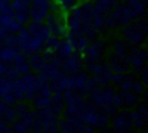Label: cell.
<instances>
[{
    "label": "cell",
    "instance_id": "obj_49",
    "mask_svg": "<svg viewBox=\"0 0 148 133\" xmlns=\"http://www.w3.org/2000/svg\"><path fill=\"white\" fill-rule=\"evenodd\" d=\"M6 71H8V64L3 62V61H0V76H5Z\"/></svg>",
    "mask_w": 148,
    "mask_h": 133
},
{
    "label": "cell",
    "instance_id": "obj_33",
    "mask_svg": "<svg viewBox=\"0 0 148 133\" xmlns=\"http://www.w3.org/2000/svg\"><path fill=\"white\" fill-rule=\"evenodd\" d=\"M5 120H6V123H14L15 120H16V117H18V114H16V111H15V108H12V106H9L8 110L5 111V114L2 115Z\"/></svg>",
    "mask_w": 148,
    "mask_h": 133
},
{
    "label": "cell",
    "instance_id": "obj_12",
    "mask_svg": "<svg viewBox=\"0 0 148 133\" xmlns=\"http://www.w3.org/2000/svg\"><path fill=\"white\" fill-rule=\"evenodd\" d=\"M49 14V8H43V6H30V19L31 21H37V22H45L46 16Z\"/></svg>",
    "mask_w": 148,
    "mask_h": 133
},
{
    "label": "cell",
    "instance_id": "obj_36",
    "mask_svg": "<svg viewBox=\"0 0 148 133\" xmlns=\"http://www.w3.org/2000/svg\"><path fill=\"white\" fill-rule=\"evenodd\" d=\"M93 3L99 5V6H101L102 9H105L107 12H108L111 8H114L116 5H119L117 0H93Z\"/></svg>",
    "mask_w": 148,
    "mask_h": 133
},
{
    "label": "cell",
    "instance_id": "obj_53",
    "mask_svg": "<svg viewBox=\"0 0 148 133\" xmlns=\"http://www.w3.org/2000/svg\"><path fill=\"white\" fill-rule=\"evenodd\" d=\"M145 98H147V99H148V90H147V92H145Z\"/></svg>",
    "mask_w": 148,
    "mask_h": 133
},
{
    "label": "cell",
    "instance_id": "obj_46",
    "mask_svg": "<svg viewBox=\"0 0 148 133\" xmlns=\"http://www.w3.org/2000/svg\"><path fill=\"white\" fill-rule=\"evenodd\" d=\"M8 123H6V120L0 115V132H8Z\"/></svg>",
    "mask_w": 148,
    "mask_h": 133
},
{
    "label": "cell",
    "instance_id": "obj_3",
    "mask_svg": "<svg viewBox=\"0 0 148 133\" xmlns=\"http://www.w3.org/2000/svg\"><path fill=\"white\" fill-rule=\"evenodd\" d=\"M104 49V43L99 40H93L92 43H89V46L82 52V56L86 59V62H96L101 58Z\"/></svg>",
    "mask_w": 148,
    "mask_h": 133
},
{
    "label": "cell",
    "instance_id": "obj_13",
    "mask_svg": "<svg viewBox=\"0 0 148 133\" xmlns=\"http://www.w3.org/2000/svg\"><path fill=\"white\" fill-rule=\"evenodd\" d=\"M39 72H42V74H43L49 81H52V80L58 78L61 74H62V70H61V68H56V67H53V65H51L49 62H46L45 67H43Z\"/></svg>",
    "mask_w": 148,
    "mask_h": 133
},
{
    "label": "cell",
    "instance_id": "obj_34",
    "mask_svg": "<svg viewBox=\"0 0 148 133\" xmlns=\"http://www.w3.org/2000/svg\"><path fill=\"white\" fill-rule=\"evenodd\" d=\"M10 130H14V132H21V133H24V132H28L30 130V127L22 121V120L19 118V120H15L14 123H12V129Z\"/></svg>",
    "mask_w": 148,
    "mask_h": 133
},
{
    "label": "cell",
    "instance_id": "obj_50",
    "mask_svg": "<svg viewBox=\"0 0 148 133\" xmlns=\"http://www.w3.org/2000/svg\"><path fill=\"white\" fill-rule=\"evenodd\" d=\"M142 83L144 84H148V68H144L142 70Z\"/></svg>",
    "mask_w": 148,
    "mask_h": 133
},
{
    "label": "cell",
    "instance_id": "obj_51",
    "mask_svg": "<svg viewBox=\"0 0 148 133\" xmlns=\"http://www.w3.org/2000/svg\"><path fill=\"white\" fill-rule=\"evenodd\" d=\"M6 35H8V34L5 33V30H3L2 27H0V44H2V43L5 42V39H6Z\"/></svg>",
    "mask_w": 148,
    "mask_h": 133
},
{
    "label": "cell",
    "instance_id": "obj_39",
    "mask_svg": "<svg viewBox=\"0 0 148 133\" xmlns=\"http://www.w3.org/2000/svg\"><path fill=\"white\" fill-rule=\"evenodd\" d=\"M104 21H105V27H116L117 24H119L117 19L113 16V14H105Z\"/></svg>",
    "mask_w": 148,
    "mask_h": 133
},
{
    "label": "cell",
    "instance_id": "obj_26",
    "mask_svg": "<svg viewBox=\"0 0 148 133\" xmlns=\"http://www.w3.org/2000/svg\"><path fill=\"white\" fill-rule=\"evenodd\" d=\"M36 106L39 108H49L51 106V96H43V95H36V98L33 99Z\"/></svg>",
    "mask_w": 148,
    "mask_h": 133
},
{
    "label": "cell",
    "instance_id": "obj_10",
    "mask_svg": "<svg viewBox=\"0 0 148 133\" xmlns=\"http://www.w3.org/2000/svg\"><path fill=\"white\" fill-rule=\"evenodd\" d=\"M64 106H65V101H64V95L62 92H52L51 96V110L55 114H61L64 111Z\"/></svg>",
    "mask_w": 148,
    "mask_h": 133
},
{
    "label": "cell",
    "instance_id": "obj_55",
    "mask_svg": "<svg viewBox=\"0 0 148 133\" xmlns=\"http://www.w3.org/2000/svg\"><path fill=\"white\" fill-rule=\"evenodd\" d=\"M147 2H148V0H147Z\"/></svg>",
    "mask_w": 148,
    "mask_h": 133
},
{
    "label": "cell",
    "instance_id": "obj_38",
    "mask_svg": "<svg viewBox=\"0 0 148 133\" xmlns=\"http://www.w3.org/2000/svg\"><path fill=\"white\" fill-rule=\"evenodd\" d=\"M102 95H104L105 105H107V104H113V99H114V96H116V92H114L113 89H110V87L102 89Z\"/></svg>",
    "mask_w": 148,
    "mask_h": 133
},
{
    "label": "cell",
    "instance_id": "obj_25",
    "mask_svg": "<svg viewBox=\"0 0 148 133\" xmlns=\"http://www.w3.org/2000/svg\"><path fill=\"white\" fill-rule=\"evenodd\" d=\"M104 16L102 14H98V12L93 10V15H92V25L98 30V31H102L105 28V21H104Z\"/></svg>",
    "mask_w": 148,
    "mask_h": 133
},
{
    "label": "cell",
    "instance_id": "obj_24",
    "mask_svg": "<svg viewBox=\"0 0 148 133\" xmlns=\"http://www.w3.org/2000/svg\"><path fill=\"white\" fill-rule=\"evenodd\" d=\"M88 70L93 72L95 76H99V74H104L105 71H108L110 67L104 64H98V62H88Z\"/></svg>",
    "mask_w": 148,
    "mask_h": 133
},
{
    "label": "cell",
    "instance_id": "obj_19",
    "mask_svg": "<svg viewBox=\"0 0 148 133\" xmlns=\"http://www.w3.org/2000/svg\"><path fill=\"white\" fill-rule=\"evenodd\" d=\"M127 5H129L130 9L133 10L135 16H142V15H145L147 9H145V3L142 2V0H129Z\"/></svg>",
    "mask_w": 148,
    "mask_h": 133
},
{
    "label": "cell",
    "instance_id": "obj_31",
    "mask_svg": "<svg viewBox=\"0 0 148 133\" xmlns=\"http://www.w3.org/2000/svg\"><path fill=\"white\" fill-rule=\"evenodd\" d=\"M130 118H132V124L133 126H136V127H142L145 124V117L139 113V111H133L130 113Z\"/></svg>",
    "mask_w": 148,
    "mask_h": 133
},
{
    "label": "cell",
    "instance_id": "obj_44",
    "mask_svg": "<svg viewBox=\"0 0 148 133\" xmlns=\"http://www.w3.org/2000/svg\"><path fill=\"white\" fill-rule=\"evenodd\" d=\"M98 86V83H96V78L95 77H92V78H88V83H86V92H90L92 89H95Z\"/></svg>",
    "mask_w": 148,
    "mask_h": 133
},
{
    "label": "cell",
    "instance_id": "obj_35",
    "mask_svg": "<svg viewBox=\"0 0 148 133\" xmlns=\"http://www.w3.org/2000/svg\"><path fill=\"white\" fill-rule=\"evenodd\" d=\"M126 55H127V53H126V46H125V43H123V42L116 43L114 56H116V58H120V59H125V56H126Z\"/></svg>",
    "mask_w": 148,
    "mask_h": 133
},
{
    "label": "cell",
    "instance_id": "obj_43",
    "mask_svg": "<svg viewBox=\"0 0 148 133\" xmlns=\"http://www.w3.org/2000/svg\"><path fill=\"white\" fill-rule=\"evenodd\" d=\"M130 90L135 92V93H141V92H144V83H142V81H133Z\"/></svg>",
    "mask_w": 148,
    "mask_h": 133
},
{
    "label": "cell",
    "instance_id": "obj_45",
    "mask_svg": "<svg viewBox=\"0 0 148 133\" xmlns=\"http://www.w3.org/2000/svg\"><path fill=\"white\" fill-rule=\"evenodd\" d=\"M15 111H16V114H18V117H19V115H22L24 113L28 111V106L24 105V104H19L18 106H15Z\"/></svg>",
    "mask_w": 148,
    "mask_h": 133
},
{
    "label": "cell",
    "instance_id": "obj_20",
    "mask_svg": "<svg viewBox=\"0 0 148 133\" xmlns=\"http://www.w3.org/2000/svg\"><path fill=\"white\" fill-rule=\"evenodd\" d=\"M10 5L14 12H30L31 0H12Z\"/></svg>",
    "mask_w": 148,
    "mask_h": 133
},
{
    "label": "cell",
    "instance_id": "obj_28",
    "mask_svg": "<svg viewBox=\"0 0 148 133\" xmlns=\"http://www.w3.org/2000/svg\"><path fill=\"white\" fill-rule=\"evenodd\" d=\"M58 132H64V133H73L76 132L74 130V126L71 124L70 120L64 118V120H58Z\"/></svg>",
    "mask_w": 148,
    "mask_h": 133
},
{
    "label": "cell",
    "instance_id": "obj_15",
    "mask_svg": "<svg viewBox=\"0 0 148 133\" xmlns=\"http://www.w3.org/2000/svg\"><path fill=\"white\" fill-rule=\"evenodd\" d=\"M73 78H74V89H76L77 92H80V93H88V92H86L88 76H86L84 72H82V71L76 72V74L73 76Z\"/></svg>",
    "mask_w": 148,
    "mask_h": 133
},
{
    "label": "cell",
    "instance_id": "obj_40",
    "mask_svg": "<svg viewBox=\"0 0 148 133\" xmlns=\"http://www.w3.org/2000/svg\"><path fill=\"white\" fill-rule=\"evenodd\" d=\"M132 83H133L132 78H129V77H123V80H121V83H120L121 90H130V89H132Z\"/></svg>",
    "mask_w": 148,
    "mask_h": 133
},
{
    "label": "cell",
    "instance_id": "obj_7",
    "mask_svg": "<svg viewBox=\"0 0 148 133\" xmlns=\"http://www.w3.org/2000/svg\"><path fill=\"white\" fill-rule=\"evenodd\" d=\"M132 118L129 113H121L119 115H116L114 121H113V127L116 132H129L132 129Z\"/></svg>",
    "mask_w": 148,
    "mask_h": 133
},
{
    "label": "cell",
    "instance_id": "obj_8",
    "mask_svg": "<svg viewBox=\"0 0 148 133\" xmlns=\"http://www.w3.org/2000/svg\"><path fill=\"white\" fill-rule=\"evenodd\" d=\"M12 64H14V67L12 68H15L18 71V74L19 76H24V74H27V72H30V64L27 61V56L24 55V53H16L15 58L12 59Z\"/></svg>",
    "mask_w": 148,
    "mask_h": 133
},
{
    "label": "cell",
    "instance_id": "obj_4",
    "mask_svg": "<svg viewBox=\"0 0 148 133\" xmlns=\"http://www.w3.org/2000/svg\"><path fill=\"white\" fill-rule=\"evenodd\" d=\"M82 53L80 55H76V52H74L73 55H70V56H67L65 59H64V64H62V72H67V74H70V76H74L76 72H79V71H82Z\"/></svg>",
    "mask_w": 148,
    "mask_h": 133
},
{
    "label": "cell",
    "instance_id": "obj_41",
    "mask_svg": "<svg viewBox=\"0 0 148 133\" xmlns=\"http://www.w3.org/2000/svg\"><path fill=\"white\" fill-rule=\"evenodd\" d=\"M107 124H108V115H105L104 113H102V114H99V117H98V123H96V126H98V127H101V129H105V127H107Z\"/></svg>",
    "mask_w": 148,
    "mask_h": 133
},
{
    "label": "cell",
    "instance_id": "obj_47",
    "mask_svg": "<svg viewBox=\"0 0 148 133\" xmlns=\"http://www.w3.org/2000/svg\"><path fill=\"white\" fill-rule=\"evenodd\" d=\"M138 111H139L145 118H148V106H147V105H141V106L138 108Z\"/></svg>",
    "mask_w": 148,
    "mask_h": 133
},
{
    "label": "cell",
    "instance_id": "obj_5",
    "mask_svg": "<svg viewBox=\"0 0 148 133\" xmlns=\"http://www.w3.org/2000/svg\"><path fill=\"white\" fill-rule=\"evenodd\" d=\"M52 92H64L67 89H74V78L73 76H65L64 72L61 74L58 78L49 81Z\"/></svg>",
    "mask_w": 148,
    "mask_h": 133
},
{
    "label": "cell",
    "instance_id": "obj_29",
    "mask_svg": "<svg viewBox=\"0 0 148 133\" xmlns=\"http://www.w3.org/2000/svg\"><path fill=\"white\" fill-rule=\"evenodd\" d=\"M80 9L83 12V16L84 18H90L92 19V15H93V3L89 2V0H84V2L80 5Z\"/></svg>",
    "mask_w": 148,
    "mask_h": 133
},
{
    "label": "cell",
    "instance_id": "obj_52",
    "mask_svg": "<svg viewBox=\"0 0 148 133\" xmlns=\"http://www.w3.org/2000/svg\"><path fill=\"white\" fill-rule=\"evenodd\" d=\"M5 2H12V0H0V3H5Z\"/></svg>",
    "mask_w": 148,
    "mask_h": 133
},
{
    "label": "cell",
    "instance_id": "obj_18",
    "mask_svg": "<svg viewBox=\"0 0 148 133\" xmlns=\"http://www.w3.org/2000/svg\"><path fill=\"white\" fill-rule=\"evenodd\" d=\"M89 96H90V101L96 105V106H104L105 105V101H104V95H102V89L101 86H96L95 89H92L89 92Z\"/></svg>",
    "mask_w": 148,
    "mask_h": 133
},
{
    "label": "cell",
    "instance_id": "obj_37",
    "mask_svg": "<svg viewBox=\"0 0 148 133\" xmlns=\"http://www.w3.org/2000/svg\"><path fill=\"white\" fill-rule=\"evenodd\" d=\"M42 27H43V22H37V21H31L28 25H27V30H28V33L31 34V35H34V34H37L40 30H42Z\"/></svg>",
    "mask_w": 148,
    "mask_h": 133
},
{
    "label": "cell",
    "instance_id": "obj_22",
    "mask_svg": "<svg viewBox=\"0 0 148 133\" xmlns=\"http://www.w3.org/2000/svg\"><path fill=\"white\" fill-rule=\"evenodd\" d=\"M59 42H61V39L58 37V35L51 34V35H49V37L46 39V42H45L46 50H47V52H56L58 46H59Z\"/></svg>",
    "mask_w": 148,
    "mask_h": 133
},
{
    "label": "cell",
    "instance_id": "obj_32",
    "mask_svg": "<svg viewBox=\"0 0 148 133\" xmlns=\"http://www.w3.org/2000/svg\"><path fill=\"white\" fill-rule=\"evenodd\" d=\"M14 18L21 25H24V24L30 22V12H14Z\"/></svg>",
    "mask_w": 148,
    "mask_h": 133
},
{
    "label": "cell",
    "instance_id": "obj_2",
    "mask_svg": "<svg viewBox=\"0 0 148 133\" xmlns=\"http://www.w3.org/2000/svg\"><path fill=\"white\" fill-rule=\"evenodd\" d=\"M113 16L117 19L120 25H127V24H130L136 18L129 5H116L113 10Z\"/></svg>",
    "mask_w": 148,
    "mask_h": 133
},
{
    "label": "cell",
    "instance_id": "obj_54",
    "mask_svg": "<svg viewBox=\"0 0 148 133\" xmlns=\"http://www.w3.org/2000/svg\"><path fill=\"white\" fill-rule=\"evenodd\" d=\"M126 2H129V0H126Z\"/></svg>",
    "mask_w": 148,
    "mask_h": 133
},
{
    "label": "cell",
    "instance_id": "obj_11",
    "mask_svg": "<svg viewBox=\"0 0 148 133\" xmlns=\"http://www.w3.org/2000/svg\"><path fill=\"white\" fill-rule=\"evenodd\" d=\"M147 52L145 50H139V49H133L132 53L129 55V59H127V62H130L136 70H141L142 65H144V61H145V58H147Z\"/></svg>",
    "mask_w": 148,
    "mask_h": 133
},
{
    "label": "cell",
    "instance_id": "obj_48",
    "mask_svg": "<svg viewBox=\"0 0 148 133\" xmlns=\"http://www.w3.org/2000/svg\"><path fill=\"white\" fill-rule=\"evenodd\" d=\"M138 25H139V28H141L144 33H148V21H139Z\"/></svg>",
    "mask_w": 148,
    "mask_h": 133
},
{
    "label": "cell",
    "instance_id": "obj_42",
    "mask_svg": "<svg viewBox=\"0 0 148 133\" xmlns=\"http://www.w3.org/2000/svg\"><path fill=\"white\" fill-rule=\"evenodd\" d=\"M53 0H31V5L34 6H43V8H51V3Z\"/></svg>",
    "mask_w": 148,
    "mask_h": 133
},
{
    "label": "cell",
    "instance_id": "obj_21",
    "mask_svg": "<svg viewBox=\"0 0 148 133\" xmlns=\"http://www.w3.org/2000/svg\"><path fill=\"white\" fill-rule=\"evenodd\" d=\"M68 31V27H67V22H65V18H62L55 27L51 28V33L58 35V37H65V34Z\"/></svg>",
    "mask_w": 148,
    "mask_h": 133
},
{
    "label": "cell",
    "instance_id": "obj_17",
    "mask_svg": "<svg viewBox=\"0 0 148 133\" xmlns=\"http://www.w3.org/2000/svg\"><path fill=\"white\" fill-rule=\"evenodd\" d=\"M19 50L15 49V47H10V46H3L0 47V61L3 62H12V59L15 58V55L18 53Z\"/></svg>",
    "mask_w": 148,
    "mask_h": 133
},
{
    "label": "cell",
    "instance_id": "obj_16",
    "mask_svg": "<svg viewBox=\"0 0 148 133\" xmlns=\"http://www.w3.org/2000/svg\"><path fill=\"white\" fill-rule=\"evenodd\" d=\"M56 52H58L61 56L67 58V56H70V55H73L74 52H76V49H74V46L70 43V40H68L67 37H64V39H61Z\"/></svg>",
    "mask_w": 148,
    "mask_h": 133
},
{
    "label": "cell",
    "instance_id": "obj_30",
    "mask_svg": "<svg viewBox=\"0 0 148 133\" xmlns=\"http://www.w3.org/2000/svg\"><path fill=\"white\" fill-rule=\"evenodd\" d=\"M3 43H5V46L15 47V49L19 50V37H18V33L16 34H8Z\"/></svg>",
    "mask_w": 148,
    "mask_h": 133
},
{
    "label": "cell",
    "instance_id": "obj_9",
    "mask_svg": "<svg viewBox=\"0 0 148 133\" xmlns=\"http://www.w3.org/2000/svg\"><path fill=\"white\" fill-rule=\"evenodd\" d=\"M98 117H99V113H98L95 108H92L90 105H88L84 108V110L80 113V118H82V121L84 124H88V126H92L95 127L96 123H98Z\"/></svg>",
    "mask_w": 148,
    "mask_h": 133
},
{
    "label": "cell",
    "instance_id": "obj_6",
    "mask_svg": "<svg viewBox=\"0 0 148 133\" xmlns=\"http://www.w3.org/2000/svg\"><path fill=\"white\" fill-rule=\"evenodd\" d=\"M144 35H145V33L139 28L138 24H132V25H129V24H127L126 28H125V37L130 43H133V44L142 43L144 42Z\"/></svg>",
    "mask_w": 148,
    "mask_h": 133
},
{
    "label": "cell",
    "instance_id": "obj_23",
    "mask_svg": "<svg viewBox=\"0 0 148 133\" xmlns=\"http://www.w3.org/2000/svg\"><path fill=\"white\" fill-rule=\"evenodd\" d=\"M120 96L123 99V104H126V105H133L138 102V93H135L132 90H123Z\"/></svg>",
    "mask_w": 148,
    "mask_h": 133
},
{
    "label": "cell",
    "instance_id": "obj_1",
    "mask_svg": "<svg viewBox=\"0 0 148 133\" xmlns=\"http://www.w3.org/2000/svg\"><path fill=\"white\" fill-rule=\"evenodd\" d=\"M36 118L39 120L43 126V132L45 133H52V132H58V114H55L51 106L49 108H40L36 113Z\"/></svg>",
    "mask_w": 148,
    "mask_h": 133
},
{
    "label": "cell",
    "instance_id": "obj_27",
    "mask_svg": "<svg viewBox=\"0 0 148 133\" xmlns=\"http://www.w3.org/2000/svg\"><path fill=\"white\" fill-rule=\"evenodd\" d=\"M110 68H111L113 72H120V74H123L126 65H125V61H121L120 58H114L113 61H111V64H110Z\"/></svg>",
    "mask_w": 148,
    "mask_h": 133
},
{
    "label": "cell",
    "instance_id": "obj_14",
    "mask_svg": "<svg viewBox=\"0 0 148 133\" xmlns=\"http://www.w3.org/2000/svg\"><path fill=\"white\" fill-rule=\"evenodd\" d=\"M30 68L33 70V71H37L39 72L43 67H45V64H46V58H45V55L43 53H40V52H36V53H33L31 56H30Z\"/></svg>",
    "mask_w": 148,
    "mask_h": 133
}]
</instances>
